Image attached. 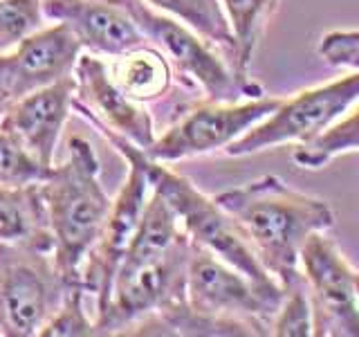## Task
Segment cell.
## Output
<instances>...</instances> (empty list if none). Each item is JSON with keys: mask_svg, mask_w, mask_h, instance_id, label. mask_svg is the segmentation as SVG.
I'll return each mask as SVG.
<instances>
[{"mask_svg": "<svg viewBox=\"0 0 359 337\" xmlns=\"http://www.w3.org/2000/svg\"><path fill=\"white\" fill-rule=\"evenodd\" d=\"M137 160L144 166L151 189L157 191L173 207V211L180 218V225L184 227L191 241L213 252L224 263L241 270L261 290L272 292V295H283V286L258 261L252 247L247 245L245 236L236 227L229 213L218 205L216 198H207L187 178L168 171L166 166H162V162L151 160L140 146H137Z\"/></svg>", "mask_w": 359, "mask_h": 337, "instance_id": "4", "label": "cell"}, {"mask_svg": "<svg viewBox=\"0 0 359 337\" xmlns=\"http://www.w3.org/2000/svg\"><path fill=\"white\" fill-rule=\"evenodd\" d=\"M216 200L280 286L301 277V250L310 236L334 225V213L323 200L290 189L276 176L222 191Z\"/></svg>", "mask_w": 359, "mask_h": 337, "instance_id": "1", "label": "cell"}, {"mask_svg": "<svg viewBox=\"0 0 359 337\" xmlns=\"http://www.w3.org/2000/svg\"><path fill=\"white\" fill-rule=\"evenodd\" d=\"M280 101L283 99L278 97H256L247 104H222L209 99L207 104L180 117L162 138H155L144 153L157 162H177L184 157L227 149L243 133L272 115Z\"/></svg>", "mask_w": 359, "mask_h": 337, "instance_id": "10", "label": "cell"}, {"mask_svg": "<svg viewBox=\"0 0 359 337\" xmlns=\"http://www.w3.org/2000/svg\"><path fill=\"white\" fill-rule=\"evenodd\" d=\"M20 88L16 81L14 65H11L9 52H0V117L11 108L16 99H20Z\"/></svg>", "mask_w": 359, "mask_h": 337, "instance_id": "26", "label": "cell"}, {"mask_svg": "<svg viewBox=\"0 0 359 337\" xmlns=\"http://www.w3.org/2000/svg\"><path fill=\"white\" fill-rule=\"evenodd\" d=\"M0 335H3V333H0Z\"/></svg>", "mask_w": 359, "mask_h": 337, "instance_id": "28", "label": "cell"}, {"mask_svg": "<svg viewBox=\"0 0 359 337\" xmlns=\"http://www.w3.org/2000/svg\"><path fill=\"white\" fill-rule=\"evenodd\" d=\"M146 3L168 16L182 20L200 37L224 45V48H229V52L233 50L227 16H224L216 0H146Z\"/></svg>", "mask_w": 359, "mask_h": 337, "instance_id": "19", "label": "cell"}, {"mask_svg": "<svg viewBox=\"0 0 359 337\" xmlns=\"http://www.w3.org/2000/svg\"><path fill=\"white\" fill-rule=\"evenodd\" d=\"M117 3L128 11L146 41L160 50L180 74L194 79L205 88L211 101L233 104L243 93L261 97V88L241 81L236 72L229 70L220 56L198 37V32L184 25L182 20L160 14L144 0H117Z\"/></svg>", "mask_w": 359, "mask_h": 337, "instance_id": "7", "label": "cell"}, {"mask_svg": "<svg viewBox=\"0 0 359 337\" xmlns=\"http://www.w3.org/2000/svg\"><path fill=\"white\" fill-rule=\"evenodd\" d=\"M50 173L52 166L36 162L9 133L0 128V187L39 185Z\"/></svg>", "mask_w": 359, "mask_h": 337, "instance_id": "23", "label": "cell"}, {"mask_svg": "<svg viewBox=\"0 0 359 337\" xmlns=\"http://www.w3.org/2000/svg\"><path fill=\"white\" fill-rule=\"evenodd\" d=\"M355 149H359V108H355L344 119L334 121L319 138L301 144L294 155H292V160L306 168H321L332 157Z\"/></svg>", "mask_w": 359, "mask_h": 337, "instance_id": "20", "label": "cell"}, {"mask_svg": "<svg viewBox=\"0 0 359 337\" xmlns=\"http://www.w3.org/2000/svg\"><path fill=\"white\" fill-rule=\"evenodd\" d=\"M81 52L83 45L61 22H54L50 27L45 25L36 34L20 41L14 50H9L20 95L72 77Z\"/></svg>", "mask_w": 359, "mask_h": 337, "instance_id": "15", "label": "cell"}, {"mask_svg": "<svg viewBox=\"0 0 359 337\" xmlns=\"http://www.w3.org/2000/svg\"><path fill=\"white\" fill-rule=\"evenodd\" d=\"M74 108L90 117L99 131L117 133L146 151L155 142L153 119L140 101L128 97L110 74V67L93 54H81L74 70Z\"/></svg>", "mask_w": 359, "mask_h": 337, "instance_id": "12", "label": "cell"}, {"mask_svg": "<svg viewBox=\"0 0 359 337\" xmlns=\"http://www.w3.org/2000/svg\"><path fill=\"white\" fill-rule=\"evenodd\" d=\"M355 290H357V299H359V272H355Z\"/></svg>", "mask_w": 359, "mask_h": 337, "instance_id": "27", "label": "cell"}, {"mask_svg": "<svg viewBox=\"0 0 359 337\" xmlns=\"http://www.w3.org/2000/svg\"><path fill=\"white\" fill-rule=\"evenodd\" d=\"M41 0H0V52L14 50L20 41L45 27Z\"/></svg>", "mask_w": 359, "mask_h": 337, "instance_id": "22", "label": "cell"}, {"mask_svg": "<svg viewBox=\"0 0 359 337\" xmlns=\"http://www.w3.org/2000/svg\"><path fill=\"white\" fill-rule=\"evenodd\" d=\"M272 333L278 337H310L314 335L312 303L303 275L283 286V299L274 315Z\"/></svg>", "mask_w": 359, "mask_h": 337, "instance_id": "21", "label": "cell"}, {"mask_svg": "<svg viewBox=\"0 0 359 337\" xmlns=\"http://www.w3.org/2000/svg\"><path fill=\"white\" fill-rule=\"evenodd\" d=\"M355 101H359V72L308 88L280 101L272 115L243 133L224 151L231 157H243L285 142H312L325 128H330Z\"/></svg>", "mask_w": 359, "mask_h": 337, "instance_id": "8", "label": "cell"}, {"mask_svg": "<svg viewBox=\"0 0 359 337\" xmlns=\"http://www.w3.org/2000/svg\"><path fill=\"white\" fill-rule=\"evenodd\" d=\"M194 241L189 234L171 250L142 263H121L108 303L97 312V335L126 333L175 303L187 301V265Z\"/></svg>", "mask_w": 359, "mask_h": 337, "instance_id": "5", "label": "cell"}, {"mask_svg": "<svg viewBox=\"0 0 359 337\" xmlns=\"http://www.w3.org/2000/svg\"><path fill=\"white\" fill-rule=\"evenodd\" d=\"M117 59L119 61L112 65V79L135 101L157 99L171 88V65L151 43L121 54Z\"/></svg>", "mask_w": 359, "mask_h": 337, "instance_id": "16", "label": "cell"}, {"mask_svg": "<svg viewBox=\"0 0 359 337\" xmlns=\"http://www.w3.org/2000/svg\"><path fill=\"white\" fill-rule=\"evenodd\" d=\"M278 0H222L224 16H227L231 39H233V72L247 84L256 43L261 39L267 18L272 16Z\"/></svg>", "mask_w": 359, "mask_h": 337, "instance_id": "17", "label": "cell"}, {"mask_svg": "<svg viewBox=\"0 0 359 337\" xmlns=\"http://www.w3.org/2000/svg\"><path fill=\"white\" fill-rule=\"evenodd\" d=\"M50 236L39 185L0 187V241Z\"/></svg>", "mask_w": 359, "mask_h": 337, "instance_id": "18", "label": "cell"}, {"mask_svg": "<svg viewBox=\"0 0 359 337\" xmlns=\"http://www.w3.org/2000/svg\"><path fill=\"white\" fill-rule=\"evenodd\" d=\"M99 168L93 144L83 138H70L65 160L54 164L52 173L39 183L54 258L63 277L74 286H81L86 258L112 209Z\"/></svg>", "mask_w": 359, "mask_h": 337, "instance_id": "2", "label": "cell"}, {"mask_svg": "<svg viewBox=\"0 0 359 337\" xmlns=\"http://www.w3.org/2000/svg\"><path fill=\"white\" fill-rule=\"evenodd\" d=\"M303 279L312 303L314 335L359 337V299L355 272L337 243L323 232L312 234L301 250Z\"/></svg>", "mask_w": 359, "mask_h": 337, "instance_id": "11", "label": "cell"}, {"mask_svg": "<svg viewBox=\"0 0 359 337\" xmlns=\"http://www.w3.org/2000/svg\"><path fill=\"white\" fill-rule=\"evenodd\" d=\"M86 290L83 286H72L65 295L61 308L54 312V317L43 326L41 337H83L97 335L95 322L88 317L83 306Z\"/></svg>", "mask_w": 359, "mask_h": 337, "instance_id": "24", "label": "cell"}, {"mask_svg": "<svg viewBox=\"0 0 359 337\" xmlns=\"http://www.w3.org/2000/svg\"><path fill=\"white\" fill-rule=\"evenodd\" d=\"M72 286L56 263L50 236L0 241V333L41 335Z\"/></svg>", "mask_w": 359, "mask_h": 337, "instance_id": "3", "label": "cell"}, {"mask_svg": "<svg viewBox=\"0 0 359 337\" xmlns=\"http://www.w3.org/2000/svg\"><path fill=\"white\" fill-rule=\"evenodd\" d=\"M43 14L70 29L83 50L121 56L149 45L142 29L117 0H41Z\"/></svg>", "mask_w": 359, "mask_h": 337, "instance_id": "14", "label": "cell"}, {"mask_svg": "<svg viewBox=\"0 0 359 337\" xmlns=\"http://www.w3.org/2000/svg\"><path fill=\"white\" fill-rule=\"evenodd\" d=\"M99 133H104L108 142L126 157L130 168L119 196L112 200L108 220L104 225V230H101L95 247L90 250L81 272L83 290L93 292L97 297V312L108 303L112 281H115L117 270L133 243V236L140 227L146 202L151 198V183L146 178L142 162L137 160V144H133L130 140L110 131H99Z\"/></svg>", "mask_w": 359, "mask_h": 337, "instance_id": "9", "label": "cell"}, {"mask_svg": "<svg viewBox=\"0 0 359 337\" xmlns=\"http://www.w3.org/2000/svg\"><path fill=\"white\" fill-rule=\"evenodd\" d=\"M319 54L330 65L357 67L359 70V29L328 32L319 43Z\"/></svg>", "mask_w": 359, "mask_h": 337, "instance_id": "25", "label": "cell"}, {"mask_svg": "<svg viewBox=\"0 0 359 337\" xmlns=\"http://www.w3.org/2000/svg\"><path fill=\"white\" fill-rule=\"evenodd\" d=\"M74 74L32 90L16 99L0 117V128L9 133L34 160L54 166L65 121L74 108Z\"/></svg>", "mask_w": 359, "mask_h": 337, "instance_id": "13", "label": "cell"}, {"mask_svg": "<svg viewBox=\"0 0 359 337\" xmlns=\"http://www.w3.org/2000/svg\"><path fill=\"white\" fill-rule=\"evenodd\" d=\"M283 295L261 290L241 270L224 263L213 252L194 243L187 265V303L205 317L243 324L254 335H267Z\"/></svg>", "mask_w": 359, "mask_h": 337, "instance_id": "6", "label": "cell"}]
</instances>
